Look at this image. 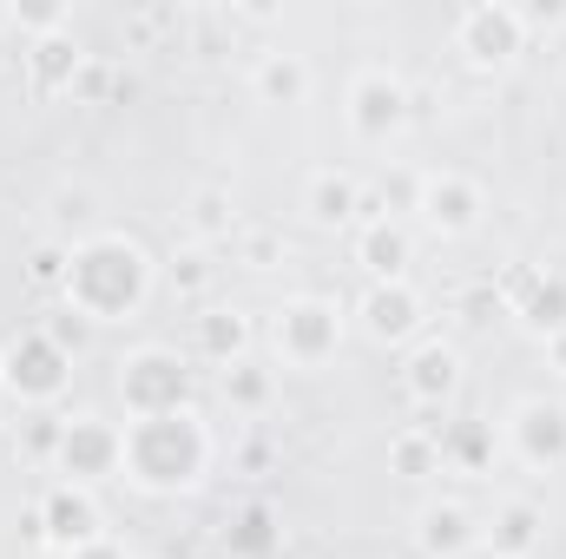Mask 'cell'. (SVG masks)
Instances as JSON below:
<instances>
[{"mask_svg":"<svg viewBox=\"0 0 566 559\" xmlns=\"http://www.w3.org/2000/svg\"><path fill=\"white\" fill-rule=\"evenodd\" d=\"M151 289V264L133 238H86L73 244L66 264V309H80L86 323H119L133 316Z\"/></svg>","mask_w":566,"mask_h":559,"instance_id":"6da1fadb","label":"cell"},{"mask_svg":"<svg viewBox=\"0 0 566 559\" xmlns=\"http://www.w3.org/2000/svg\"><path fill=\"white\" fill-rule=\"evenodd\" d=\"M205 461H211V441H205V428L191 409H178V415H145L126 428V474L151 487V494H178V487H198V474H205Z\"/></svg>","mask_w":566,"mask_h":559,"instance_id":"7a4b0ae2","label":"cell"},{"mask_svg":"<svg viewBox=\"0 0 566 559\" xmlns=\"http://www.w3.org/2000/svg\"><path fill=\"white\" fill-rule=\"evenodd\" d=\"M119 395H126L133 421H145V415H178V409L191 402V369H185L171 349H139V356L119 369Z\"/></svg>","mask_w":566,"mask_h":559,"instance_id":"3957f363","label":"cell"},{"mask_svg":"<svg viewBox=\"0 0 566 559\" xmlns=\"http://www.w3.org/2000/svg\"><path fill=\"white\" fill-rule=\"evenodd\" d=\"M60 467L73 474V487H93L106 474H126V428L99 415H73L60 434Z\"/></svg>","mask_w":566,"mask_h":559,"instance_id":"277c9868","label":"cell"},{"mask_svg":"<svg viewBox=\"0 0 566 559\" xmlns=\"http://www.w3.org/2000/svg\"><path fill=\"white\" fill-rule=\"evenodd\" d=\"M66 369H73V356H66L46 329L20 336V342L0 356V382H7L13 395H27V402H53V395L66 389Z\"/></svg>","mask_w":566,"mask_h":559,"instance_id":"5b68a950","label":"cell"},{"mask_svg":"<svg viewBox=\"0 0 566 559\" xmlns=\"http://www.w3.org/2000/svg\"><path fill=\"white\" fill-rule=\"evenodd\" d=\"M336 342H343V316H336V303H323V296H303V303H290L277 316V349H283V362H296V369L329 362Z\"/></svg>","mask_w":566,"mask_h":559,"instance_id":"8992f818","label":"cell"},{"mask_svg":"<svg viewBox=\"0 0 566 559\" xmlns=\"http://www.w3.org/2000/svg\"><path fill=\"white\" fill-rule=\"evenodd\" d=\"M402 119H409V93H402V80H389V73H363V80L349 86V126H356V139L382 145L389 133H402Z\"/></svg>","mask_w":566,"mask_h":559,"instance_id":"52a82bcc","label":"cell"},{"mask_svg":"<svg viewBox=\"0 0 566 559\" xmlns=\"http://www.w3.org/2000/svg\"><path fill=\"white\" fill-rule=\"evenodd\" d=\"M527 46V27H521V7H468L461 13V53L474 66H501Z\"/></svg>","mask_w":566,"mask_h":559,"instance_id":"ba28073f","label":"cell"},{"mask_svg":"<svg viewBox=\"0 0 566 559\" xmlns=\"http://www.w3.org/2000/svg\"><path fill=\"white\" fill-rule=\"evenodd\" d=\"M40 534L53 540V547H66V553H80V547H93V540H106L99 534V507H93V494L86 487H53L46 500H40Z\"/></svg>","mask_w":566,"mask_h":559,"instance_id":"9c48e42d","label":"cell"},{"mask_svg":"<svg viewBox=\"0 0 566 559\" xmlns=\"http://www.w3.org/2000/svg\"><path fill=\"white\" fill-rule=\"evenodd\" d=\"M514 447L527 467H566V402H527L514 415Z\"/></svg>","mask_w":566,"mask_h":559,"instance_id":"30bf717a","label":"cell"},{"mask_svg":"<svg viewBox=\"0 0 566 559\" xmlns=\"http://www.w3.org/2000/svg\"><path fill=\"white\" fill-rule=\"evenodd\" d=\"M416 211H422L434 231H468L474 218H481V191L461 178V171H441V178H422V198H416Z\"/></svg>","mask_w":566,"mask_h":559,"instance_id":"8fae6325","label":"cell"},{"mask_svg":"<svg viewBox=\"0 0 566 559\" xmlns=\"http://www.w3.org/2000/svg\"><path fill=\"white\" fill-rule=\"evenodd\" d=\"M416 323H422V296L402 283H376L369 296H363V329L376 336V342H402V336H416Z\"/></svg>","mask_w":566,"mask_h":559,"instance_id":"7c38bea8","label":"cell"},{"mask_svg":"<svg viewBox=\"0 0 566 559\" xmlns=\"http://www.w3.org/2000/svg\"><path fill=\"white\" fill-rule=\"evenodd\" d=\"M402 389H409L422 409H441V402L461 389V356H454L448 342H422V349L409 356V376H402Z\"/></svg>","mask_w":566,"mask_h":559,"instance_id":"4fadbf2b","label":"cell"},{"mask_svg":"<svg viewBox=\"0 0 566 559\" xmlns=\"http://www.w3.org/2000/svg\"><path fill=\"white\" fill-rule=\"evenodd\" d=\"M363 264L376 283H402L409 277V231L389 224V218H369L363 224Z\"/></svg>","mask_w":566,"mask_h":559,"instance_id":"5bb4252c","label":"cell"},{"mask_svg":"<svg viewBox=\"0 0 566 559\" xmlns=\"http://www.w3.org/2000/svg\"><path fill=\"white\" fill-rule=\"evenodd\" d=\"M474 540H481V534H474L468 507H454V500L422 507V553H428V559H461Z\"/></svg>","mask_w":566,"mask_h":559,"instance_id":"9a60e30c","label":"cell"},{"mask_svg":"<svg viewBox=\"0 0 566 559\" xmlns=\"http://www.w3.org/2000/svg\"><path fill=\"white\" fill-rule=\"evenodd\" d=\"M488 547H494V559H527L541 547V507L534 500H507L494 514V527H488Z\"/></svg>","mask_w":566,"mask_h":559,"instance_id":"2e32d148","label":"cell"},{"mask_svg":"<svg viewBox=\"0 0 566 559\" xmlns=\"http://www.w3.org/2000/svg\"><path fill=\"white\" fill-rule=\"evenodd\" d=\"M356 211H363V191H356L349 171H316L310 178V218L316 224H349Z\"/></svg>","mask_w":566,"mask_h":559,"instance_id":"e0dca14e","label":"cell"},{"mask_svg":"<svg viewBox=\"0 0 566 559\" xmlns=\"http://www.w3.org/2000/svg\"><path fill=\"white\" fill-rule=\"evenodd\" d=\"M521 316H527V329H541V336H560L566 329V277L560 271H547V277H534L521 289V303H514Z\"/></svg>","mask_w":566,"mask_h":559,"instance_id":"ac0fdd59","label":"cell"},{"mask_svg":"<svg viewBox=\"0 0 566 559\" xmlns=\"http://www.w3.org/2000/svg\"><path fill=\"white\" fill-rule=\"evenodd\" d=\"M258 93H264L271 106H296V99L310 93V66H303L296 53H264V60H258Z\"/></svg>","mask_w":566,"mask_h":559,"instance_id":"d6986e66","label":"cell"},{"mask_svg":"<svg viewBox=\"0 0 566 559\" xmlns=\"http://www.w3.org/2000/svg\"><path fill=\"white\" fill-rule=\"evenodd\" d=\"M244 342H251V323H244L238 309H211V316L198 323V349H205L211 362H224V369L238 362V349H244Z\"/></svg>","mask_w":566,"mask_h":559,"instance_id":"ffe728a7","label":"cell"},{"mask_svg":"<svg viewBox=\"0 0 566 559\" xmlns=\"http://www.w3.org/2000/svg\"><path fill=\"white\" fill-rule=\"evenodd\" d=\"M27 66H33V80H40L46 93H53V86H73V80H80V46H66L60 33H46V40H33Z\"/></svg>","mask_w":566,"mask_h":559,"instance_id":"44dd1931","label":"cell"},{"mask_svg":"<svg viewBox=\"0 0 566 559\" xmlns=\"http://www.w3.org/2000/svg\"><path fill=\"white\" fill-rule=\"evenodd\" d=\"M277 514L271 507H244L238 514V527H231V553L238 559H264V553H277Z\"/></svg>","mask_w":566,"mask_h":559,"instance_id":"7402d4cb","label":"cell"},{"mask_svg":"<svg viewBox=\"0 0 566 559\" xmlns=\"http://www.w3.org/2000/svg\"><path fill=\"white\" fill-rule=\"evenodd\" d=\"M224 395H231L238 409H264V402H271V376L251 369V362H231V369H224Z\"/></svg>","mask_w":566,"mask_h":559,"instance_id":"603a6c76","label":"cell"},{"mask_svg":"<svg viewBox=\"0 0 566 559\" xmlns=\"http://www.w3.org/2000/svg\"><path fill=\"white\" fill-rule=\"evenodd\" d=\"M434 461H441V441H434V434H402V441H396V467H402V474H428Z\"/></svg>","mask_w":566,"mask_h":559,"instance_id":"cb8c5ba5","label":"cell"},{"mask_svg":"<svg viewBox=\"0 0 566 559\" xmlns=\"http://www.w3.org/2000/svg\"><path fill=\"white\" fill-rule=\"evenodd\" d=\"M66 264H73V251H53V244H46V251H33V271H27V277L40 283V289H53V283L66 289Z\"/></svg>","mask_w":566,"mask_h":559,"instance_id":"d4e9b609","label":"cell"},{"mask_svg":"<svg viewBox=\"0 0 566 559\" xmlns=\"http://www.w3.org/2000/svg\"><path fill=\"white\" fill-rule=\"evenodd\" d=\"M46 336H53L60 349H80V342H86V316H80V309H60V316L46 323Z\"/></svg>","mask_w":566,"mask_h":559,"instance_id":"484cf974","label":"cell"},{"mask_svg":"<svg viewBox=\"0 0 566 559\" xmlns=\"http://www.w3.org/2000/svg\"><path fill=\"white\" fill-rule=\"evenodd\" d=\"M205 277H211V271H205V257H178V271H171L178 289H205Z\"/></svg>","mask_w":566,"mask_h":559,"instance_id":"4316f807","label":"cell"},{"mask_svg":"<svg viewBox=\"0 0 566 559\" xmlns=\"http://www.w3.org/2000/svg\"><path fill=\"white\" fill-rule=\"evenodd\" d=\"M198 224H205V231H218V224H224V198H211V191H205V198H198Z\"/></svg>","mask_w":566,"mask_h":559,"instance_id":"83f0119b","label":"cell"},{"mask_svg":"<svg viewBox=\"0 0 566 559\" xmlns=\"http://www.w3.org/2000/svg\"><path fill=\"white\" fill-rule=\"evenodd\" d=\"M73 559H126V553H119L113 540H93V547H80V553H73Z\"/></svg>","mask_w":566,"mask_h":559,"instance_id":"f1b7e54d","label":"cell"},{"mask_svg":"<svg viewBox=\"0 0 566 559\" xmlns=\"http://www.w3.org/2000/svg\"><path fill=\"white\" fill-rule=\"evenodd\" d=\"M244 251H251V264H271V257H277V244H271V238H251Z\"/></svg>","mask_w":566,"mask_h":559,"instance_id":"f546056e","label":"cell"},{"mask_svg":"<svg viewBox=\"0 0 566 559\" xmlns=\"http://www.w3.org/2000/svg\"><path fill=\"white\" fill-rule=\"evenodd\" d=\"M554 362H566V329L554 336Z\"/></svg>","mask_w":566,"mask_h":559,"instance_id":"4dcf8cb0","label":"cell"},{"mask_svg":"<svg viewBox=\"0 0 566 559\" xmlns=\"http://www.w3.org/2000/svg\"><path fill=\"white\" fill-rule=\"evenodd\" d=\"M0 27H7V7H0Z\"/></svg>","mask_w":566,"mask_h":559,"instance_id":"1f68e13d","label":"cell"},{"mask_svg":"<svg viewBox=\"0 0 566 559\" xmlns=\"http://www.w3.org/2000/svg\"><path fill=\"white\" fill-rule=\"evenodd\" d=\"M0 60H7V53H0Z\"/></svg>","mask_w":566,"mask_h":559,"instance_id":"d6a6232c","label":"cell"}]
</instances>
